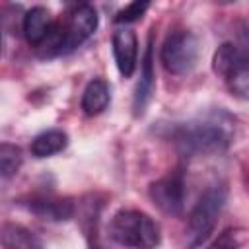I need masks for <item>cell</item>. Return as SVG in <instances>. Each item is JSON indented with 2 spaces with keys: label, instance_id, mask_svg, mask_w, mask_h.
Returning a JSON list of instances; mask_svg holds the SVG:
<instances>
[{
  "label": "cell",
  "instance_id": "1",
  "mask_svg": "<svg viewBox=\"0 0 249 249\" xmlns=\"http://www.w3.org/2000/svg\"><path fill=\"white\" fill-rule=\"evenodd\" d=\"M233 136V126L228 117L208 115L181 123L171 128V140L185 156H214L222 154Z\"/></svg>",
  "mask_w": 249,
  "mask_h": 249
},
{
  "label": "cell",
  "instance_id": "2",
  "mask_svg": "<svg viewBox=\"0 0 249 249\" xmlns=\"http://www.w3.org/2000/svg\"><path fill=\"white\" fill-rule=\"evenodd\" d=\"M109 237L128 249H154L161 241L158 224L146 212L134 208H121L113 214Z\"/></svg>",
  "mask_w": 249,
  "mask_h": 249
},
{
  "label": "cell",
  "instance_id": "16",
  "mask_svg": "<svg viewBox=\"0 0 249 249\" xmlns=\"http://www.w3.org/2000/svg\"><path fill=\"white\" fill-rule=\"evenodd\" d=\"M148 8H150L148 2H130L128 6H124V8L115 16V21H117V23H132V21L140 19Z\"/></svg>",
  "mask_w": 249,
  "mask_h": 249
},
{
  "label": "cell",
  "instance_id": "6",
  "mask_svg": "<svg viewBox=\"0 0 249 249\" xmlns=\"http://www.w3.org/2000/svg\"><path fill=\"white\" fill-rule=\"evenodd\" d=\"M56 23L62 37V54H66L93 35L97 27V12L89 4H78Z\"/></svg>",
  "mask_w": 249,
  "mask_h": 249
},
{
  "label": "cell",
  "instance_id": "14",
  "mask_svg": "<svg viewBox=\"0 0 249 249\" xmlns=\"http://www.w3.org/2000/svg\"><path fill=\"white\" fill-rule=\"evenodd\" d=\"M23 163V152L19 146L10 142H0V177L12 179Z\"/></svg>",
  "mask_w": 249,
  "mask_h": 249
},
{
  "label": "cell",
  "instance_id": "17",
  "mask_svg": "<svg viewBox=\"0 0 249 249\" xmlns=\"http://www.w3.org/2000/svg\"><path fill=\"white\" fill-rule=\"evenodd\" d=\"M210 249H233V245H226V243H216V245H212Z\"/></svg>",
  "mask_w": 249,
  "mask_h": 249
},
{
  "label": "cell",
  "instance_id": "15",
  "mask_svg": "<svg viewBox=\"0 0 249 249\" xmlns=\"http://www.w3.org/2000/svg\"><path fill=\"white\" fill-rule=\"evenodd\" d=\"M2 239L8 249H39L37 239L19 226H4Z\"/></svg>",
  "mask_w": 249,
  "mask_h": 249
},
{
  "label": "cell",
  "instance_id": "10",
  "mask_svg": "<svg viewBox=\"0 0 249 249\" xmlns=\"http://www.w3.org/2000/svg\"><path fill=\"white\" fill-rule=\"evenodd\" d=\"M53 23H54V19H53L51 12L47 8H43V6H35L29 12H25L21 27H23V35H25L27 43L31 47H37L47 37V33L51 31Z\"/></svg>",
  "mask_w": 249,
  "mask_h": 249
},
{
  "label": "cell",
  "instance_id": "11",
  "mask_svg": "<svg viewBox=\"0 0 249 249\" xmlns=\"http://www.w3.org/2000/svg\"><path fill=\"white\" fill-rule=\"evenodd\" d=\"M109 101H111V88H109V84H107L105 80H101V78L91 80V82L86 86L84 93H82V109H84V113L89 115V117L103 113V111L107 109Z\"/></svg>",
  "mask_w": 249,
  "mask_h": 249
},
{
  "label": "cell",
  "instance_id": "12",
  "mask_svg": "<svg viewBox=\"0 0 249 249\" xmlns=\"http://www.w3.org/2000/svg\"><path fill=\"white\" fill-rule=\"evenodd\" d=\"M29 210L45 220H68L74 216V204L70 200L62 198H33L29 200Z\"/></svg>",
  "mask_w": 249,
  "mask_h": 249
},
{
  "label": "cell",
  "instance_id": "13",
  "mask_svg": "<svg viewBox=\"0 0 249 249\" xmlns=\"http://www.w3.org/2000/svg\"><path fill=\"white\" fill-rule=\"evenodd\" d=\"M66 144H68L66 132H62L58 128H51V130L37 134L31 140V154L35 158H49V156L62 152L66 148Z\"/></svg>",
  "mask_w": 249,
  "mask_h": 249
},
{
  "label": "cell",
  "instance_id": "4",
  "mask_svg": "<svg viewBox=\"0 0 249 249\" xmlns=\"http://www.w3.org/2000/svg\"><path fill=\"white\" fill-rule=\"evenodd\" d=\"M212 68L239 99L249 95V64L245 53L233 43H222L212 58Z\"/></svg>",
  "mask_w": 249,
  "mask_h": 249
},
{
  "label": "cell",
  "instance_id": "9",
  "mask_svg": "<svg viewBox=\"0 0 249 249\" xmlns=\"http://www.w3.org/2000/svg\"><path fill=\"white\" fill-rule=\"evenodd\" d=\"M154 88H156V74H154V51H152V41H150L146 47L144 58H142V74H140V82L136 86L134 99H132L134 115L144 113L146 105L150 103L154 95Z\"/></svg>",
  "mask_w": 249,
  "mask_h": 249
},
{
  "label": "cell",
  "instance_id": "5",
  "mask_svg": "<svg viewBox=\"0 0 249 249\" xmlns=\"http://www.w3.org/2000/svg\"><path fill=\"white\" fill-rule=\"evenodd\" d=\"M200 45L195 33L179 29L167 35L161 47V64L173 76H185L193 72L198 62Z\"/></svg>",
  "mask_w": 249,
  "mask_h": 249
},
{
  "label": "cell",
  "instance_id": "8",
  "mask_svg": "<svg viewBox=\"0 0 249 249\" xmlns=\"http://www.w3.org/2000/svg\"><path fill=\"white\" fill-rule=\"evenodd\" d=\"M113 56L119 72L124 78L132 76L138 58V39L132 29L121 27L113 33Z\"/></svg>",
  "mask_w": 249,
  "mask_h": 249
},
{
  "label": "cell",
  "instance_id": "18",
  "mask_svg": "<svg viewBox=\"0 0 249 249\" xmlns=\"http://www.w3.org/2000/svg\"><path fill=\"white\" fill-rule=\"evenodd\" d=\"M0 47H2V37H0Z\"/></svg>",
  "mask_w": 249,
  "mask_h": 249
},
{
  "label": "cell",
  "instance_id": "3",
  "mask_svg": "<svg viewBox=\"0 0 249 249\" xmlns=\"http://www.w3.org/2000/svg\"><path fill=\"white\" fill-rule=\"evenodd\" d=\"M228 198V189L224 185H214L202 193L198 202L195 204L189 222H187V247H200L214 231L222 208Z\"/></svg>",
  "mask_w": 249,
  "mask_h": 249
},
{
  "label": "cell",
  "instance_id": "7",
  "mask_svg": "<svg viewBox=\"0 0 249 249\" xmlns=\"http://www.w3.org/2000/svg\"><path fill=\"white\" fill-rule=\"evenodd\" d=\"M152 202L165 214H181L185 206V177L181 169H173L150 185Z\"/></svg>",
  "mask_w": 249,
  "mask_h": 249
}]
</instances>
